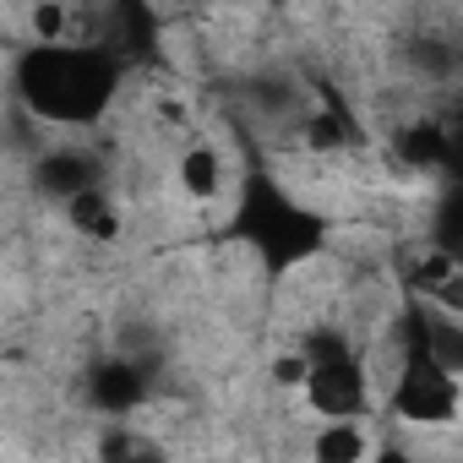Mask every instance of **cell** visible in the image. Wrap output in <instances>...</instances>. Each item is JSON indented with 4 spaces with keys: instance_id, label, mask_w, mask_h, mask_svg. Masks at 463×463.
Listing matches in <instances>:
<instances>
[{
    "instance_id": "8fae6325",
    "label": "cell",
    "mask_w": 463,
    "mask_h": 463,
    "mask_svg": "<svg viewBox=\"0 0 463 463\" xmlns=\"http://www.w3.org/2000/svg\"><path fill=\"white\" fill-rule=\"evenodd\" d=\"M66 223L77 229L82 241H99V246H109V241H120V207H115V196L99 185V191H88V196H77L71 207H66Z\"/></svg>"
},
{
    "instance_id": "277c9868",
    "label": "cell",
    "mask_w": 463,
    "mask_h": 463,
    "mask_svg": "<svg viewBox=\"0 0 463 463\" xmlns=\"http://www.w3.org/2000/svg\"><path fill=\"white\" fill-rule=\"evenodd\" d=\"M82 392H88V409L104 414V425L109 420H131L147 403V392H153V371H147L142 354H126V349L120 354H99L88 365Z\"/></svg>"
},
{
    "instance_id": "30bf717a",
    "label": "cell",
    "mask_w": 463,
    "mask_h": 463,
    "mask_svg": "<svg viewBox=\"0 0 463 463\" xmlns=\"http://www.w3.org/2000/svg\"><path fill=\"white\" fill-rule=\"evenodd\" d=\"M93 458H99V463H169V452H164L147 430H137V425H126V420H109V425L99 430Z\"/></svg>"
},
{
    "instance_id": "4fadbf2b",
    "label": "cell",
    "mask_w": 463,
    "mask_h": 463,
    "mask_svg": "<svg viewBox=\"0 0 463 463\" xmlns=\"http://www.w3.org/2000/svg\"><path fill=\"white\" fill-rule=\"evenodd\" d=\"M425 306H436L441 317H458V322H463V268H458V273H452L430 300H425Z\"/></svg>"
},
{
    "instance_id": "6da1fadb",
    "label": "cell",
    "mask_w": 463,
    "mask_h": 463,
    "mask_svg": "<svg viewBox=\"0 0 463 463\" xmlns=\"http://www.w3.org/2000/svg\"><path fill=\"white\" fill-rule=\"evenodd\" d=\"M120 82H126V61L93 39L23 44L12 55V93L39 126H66V131L99 126Z\"/></svg>"
},
{
    "instance_id": "ba28073f",
    "label": "cell",
    "mask_w": 463,
    "mask_h": 463,
    "mask_svg": "<svg viewBox=\"0 0 463 463\" xmlns=\"http://www.w3.org/2000/svg\"><path fill=\"white\" fill-rule=\"evenodd\" d=\"M311 463H371L365 420H322L311 430Z\"/></svg>"
},
{
    "instance_id": "9a60e30c",
    "label": "cell",
    "mask_w": 463,
    "mask_h": 463,
    "mask_svg": "<svg viewBox=\"0 0 463 463\" xmlns=\"http://www.w3.org/2000/svg\"><path fill=\"white\" fill-rule=\"evenodd\" d=\"M452 131H458V137H463V104H458V109H452Z\"/></svg>"
},
{
    "instance_id": "3957f363",
    "label": "cell",
    "mask_w": 463,
    "mask_h": 463,
    "mask_svg": "<svg viewBox=\"0 0 463 463\" xmlns=\"http://www.w3.org/2000/svg\"><path fill=\"white\" fill-rule=\"evenodd\" d=\"M392 414L420 430H447L463 414V376H452L420 338L398 333V376H392Z\"/></svg>"
},
{
    "instance_id": "9c48e42d",
    "label": "cell",
    "mask_w": 463,
    "mask_h": 463,
    "mask_svg": "<svg viewBox=\"0 0 463 463\" xmlns=\"http://www.w3.org/2000/svg\"><path fill=\"white\" fill-rule=\"evenodd\" d=\"M223 158H218V147H207V142H191L180 158H175V185L191 196V202H213L218 191H223Z\"/></svg>"
},
{
    "instance_id": "7c38bea8",
    "label": "cell",
    "mask_w": 463,
    "mask_h": 463,
    "mask_svg": "<svg viewBox=\"0 0 463 463\" xmlns=\"http://www.w3.org/2000/svg\"><path fill=\"white\" fill-rule=\"evenodd\" d=\"M430 246L463 268V185H441L436 213H430Z\"/></svg>"
},
{
    "instance_id": "5b68a950",
    "label": "cell",
    "mask_w": 463,
    "mask_h": 463,
    "mask_svg": "<svg viewBox=\"0 0 463 463\" xmlns=\"http://www.w3.org/2000/svg\"><path fill=\"white\" fill-rule=\"evenodd\" d=\"M300 392L322 420H365L371 414V371L360 354H338V360L311 365Z\"/></svg>"
},
{
    "instance_id": "8992f818",
    "label": "cell",
    "mask_w": 463,
    "mask_h": 463,
    "mask_svg": "<svg viewBox=\"0 0 463 463\" xmlns=\"http://www.w3.org/2000/svg\"><path fill=\"white\" fill-rule=\"evenodd\" d=\"M99 185H104V169L82 147H44L33 158V191L50 196V202H61V207H71L77 196H88Z\"/></svg>"
},
{
    "instance_id": "7a4b0ae2",
    "label": "cell",
    "mask_w": 463,
    "mask_h": 463,
    "mask_svg": "<svg viewBox=\"0 0 463 463\" xmlns=\"http://www.w3.org/2000/svg\"><path fill=\"white\" fill-rule=\"evenodd\" d=\"M229 241H241L268 279H289L295 268L317 262L333 241V229L317 207L295 202L273 175H246L241 196H235V218H229Z\"/></svg>"
},
{
    "instance_id": "5bb4252c",
    "label": "cell",
    "mask_w": 463,
    "mask_h": 463,
    "mask_svg": "<svg viewBox=\"0 0 463 463\" xmlns=\"http://www.w3.org/2000/svg\"><path fill=\"white\" fill-rule=\"evenodd\" d=\"M371 463H420V458H414L409 447H398V441H387V447H376V452H371Z\"/></svg>"
},
{
    "instance_id": "52a82bcc",
    "label": "cell",
    "mask_w": 463,
    "mask_h": 463,
    "mask_svg": "<svg viewBox=\"0 0 463 463\" xmlns=\"http://www.w3.org/2000/svg\"><path fill=\"white\" fill-rule=\"evenodd\" d=\"M452 153V126L436 115H414L403 126H392V158L414 175H441Z\"/></svg>"
}]
</instances>
